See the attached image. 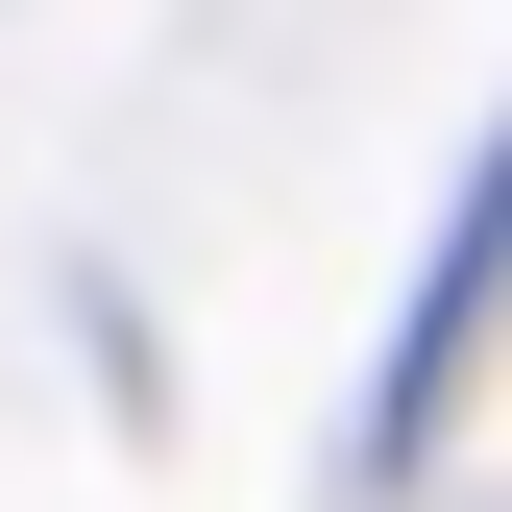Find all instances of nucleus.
<instances>
[{"label": "nucleus", "mask_w": 512, "mask_h": 512, "mask_svg": "<svg viewBox=\"0 0 512 512\" xmlns=\"http://www.w3.org/2000/svg\"><path fill=\"white\" fill-rule=\"evenodd\" d=\"M488 269H512V122L464 147V196H439V244H415V317H391V391H366V464H439L464 342H488Z\"/></svg>", "instance_id": "nucleus-1"}]
</instances>
